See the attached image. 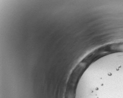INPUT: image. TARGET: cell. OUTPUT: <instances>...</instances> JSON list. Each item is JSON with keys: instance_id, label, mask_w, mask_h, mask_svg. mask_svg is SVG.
<instances>
[{"instance_id": "obj_1", "label": "cell", "mask_w": 123, "mask_h": 98, "mask_svg": "<svg viewBox=\"0 0 123 98\" xmlns=\"http://www.w3.org/2000/svg\"><path fill=\"white\" fill-rule=\"evenodd\" d=\"M75 98H123V87L96 86L86 81L77 86Z\"/></svg>"}]
</instances>
